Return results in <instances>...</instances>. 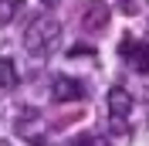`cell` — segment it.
Returning a JSON list of instances; mask_svg holds the SVG:
<instances>
[{
	"mask_svg": "<svg viewBox=\"0 0 149 146\" xmlns=\"http://www.w3.org/2000/svg\"><path fill=\"white\" fill-rule=\"evenodd\" d=\"M58 41H61V24H58L51 14L34 17V20H31V27L24 31V48H27L34 58H47V55L58 48Z\"/></svg>",
	"mask_w": 149,
	"mask_h": 146,
	"instance_id": "obj_1",
	"label": "cell"
},
{
	"mask_svg": "<svg viewBox=\"0 0 149 146\" xmlns=\"http://www.w3.org/2000/svg\"><path fill=\"white\" fill-rule=\"evenodd\" d=\"M129 116H132V95L122 85H115L109 92V126L115 133H125L129 129Z\"/></svg>",
	"mask_w": 149,
	"mask_h": 146,
	"instance_id": "obj_2",
	"label": "cell"
},
{
	"mask_svg": "<svg viewBox=\"0 0 149 146\" xmlns=\"http://www.w3.org/2000/svg\"><path fill=\"white\" fill-rule=\"evenodd\" d=\"M119 55H122V61L129 65V68L149 75V44H146V41H139V37H122Z\"/></svg>",
	"mask_w": 149,
	"mask_h": 146,
	"instance_id": "obj_3",
	"label": "cell"
},
{
	"mask_svg": "<svg viewBox=\"0 0 149 146\" xmlns=\"http://www.w3.org/2000/svg\"><path fill=\"white\" fill-rule=\"evenodd\" d=\"M51 95H54V102H78V99H85V85L78 82V78L58 75L54 85H51Z\"/></svg>",
	"mask_w": 149,
	"mask_h": 146,
	"instance_id": "obj_4",
	"label": "cell"
},
{
	"mask_svg": "<svg viewBox=\"0 0 149 146\" xmlns=\"http://www.w3.org/2000/svg\"><path fill=\"white\" fill-rule=\"evenodd\" d=\"M17 85V65H14V58L0 55V88H14Z\"/></svg>",
	"mask_w": 149,
	"mask_h": 146,
	"instance_id": "obj_5",
	"label": "cell"
},
{
	"mask_svg": "<svg viewBox=\"0 0 149 146\" xmlns=\"http://www.w3.org/2000/svg\"><path fill=\"white\" fill-rule=\"evenodd\" d=\"M17 7H20V0H0V24H7L17 14Z\"/></svg>",
	"mask_w": 149,
	"mask_h": 146,
	"instance_id": "obj_6",
	"label": "cell"
},
{
	"mask_svg": "<svg viewBox=\"0 0 149 146\" xmlns=\"http://www.w3.org/2000/svg\"><path fill=\"white\" fill-rule=\"evenodd\" d=\"M71 146H109V139H105V136H95V133H85V136H78Z\"/></svg>",
	"mask_w": 149,
	"mask_h": 146,
	"instance_id": "obj_7",
	"label": "cell"
},
{
	"mask_svg": "<svg viewBox=\"0 0 149 146\" xmlns=\"http://www.w3.org/2000/svg\"><path fill=\"white\" fill-rule=\"evenodd\" d=\"M41 4H47V7H54V4H58V0H41Z\"/></svg>",
	"mask_w": 149,
	"mask_h": 146,
	"instance_id": "obj_8",
	"label": "cell"
},
{
	"mask_svg": "<svg viewBox=\"0 0 149 146\" xmlns=\"http://www.w3.org/2000/svg\"><path fill=\"white\" fill-rule=\"evenodd\" d=\"M0 146H3V143H0Z\"/></svg>",
	"mask_w": 149,
	"mask_h": 146,
	"instance_id": "obj_9",
	"label": "cell"
}]
</instances>
